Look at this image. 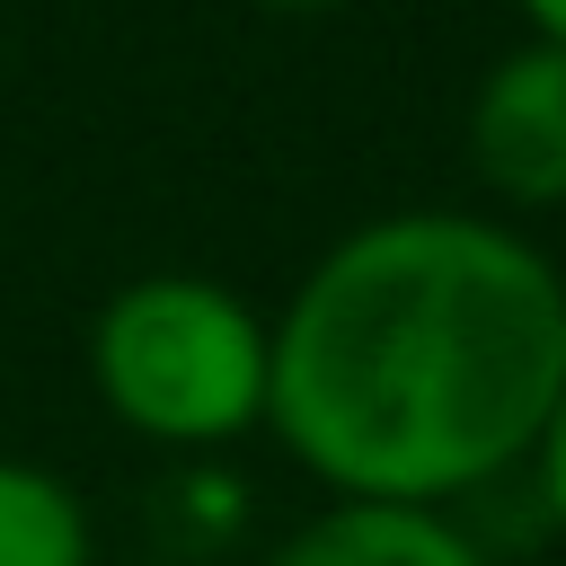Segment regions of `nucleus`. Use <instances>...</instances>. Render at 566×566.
<instances>
[{
    "label": "nucleus",
    "mask_w": 566,
    "mask_h": 566,
    "mask_svg": "<svg viewBox=\"0 0 566 566\" xmlns=\"http://www.w3.org/2000/svg\"><path fill=\"white\" fill-rule=\"evenodd\" d=\"M265 336V433L327 495L460 504L566 389V265L504 212L407 203L327 239Z\"/></svg>",
    "instance_id": "nucleus-1"
},
{
    "label": "nucleus",
    "mask_w": 566,
    "mask_h": 566,
    "mask_svg": "<svg viewBox=\"0 0 566 566\" xmlns=\"http://www.w3.org/2000/svg\"><path fill=\"white\" fill-rule=\"evenodd\" d=\"M265 310L212 274H133L88 318L97 407L159 451H230L265 433Z\"/></svg>",
    "instance_id": "nucleus-2"
},
{
    "label": "nucleus",
    "mask_w": 566,
    "mask_h": 566,
    "mask_svg": "<svg viewBox=\"0 0 566 566\" xmlns=\"http://www.w3.org/2000/svg\"><path fill=\"white\" fill-rule=\"evenodd\" d=\"M460 142L504 212H566V53L539 35L504 44L469 88Z\"/></svg>",
    "instance_id": "nucleus-3"
},
{
    "label": "nucleus",
    "mask_w": 566,
    "mask_h": 566,
    "mask_svg": "<svg viewBox=\"0 0 566 566\" xmlns=\"http://www.w3.org/2000/svg\"><path fill=\"white\" fill-rule=\"evenodd\" d=\"M256 566H495L478 531L451 504H380V495H327L301 513Z\"/></svg>",
    "instance_id": "nucleus-4"
},
{
    "label": "nucleus",
    "mask_w": 566,
    "mask_h": 566,
    "mask_svg": "<svg viewBox=\"0 0 566 566\" xmlns=\"http://www.w3.org/2000/svg\"><path fill=\"white\" fill-rule=\"evenodd\" d=\"M0 566H97L88 504L62 469L0 451Z\"/></svg>",
    "instance_id": "nucleus-5"
},
{
    "label": "nucleus",
    "mask_w": 566,
    "mask_h": 566,
    "mask_svg": "<svg viewBox=\"0 0 566 566\" xmlns=\"http://www.w3.org/2000/svg\"><path fill=\"white\" fill-rule=\"evenodd\" d=\"M531 486H539V513L566 531V389H557V407H548V424H539V442H531Z\"/></svg>",
    "instance_id": "nucleus-6"
},
{
    "label": "nucleus",
    "mask_w": 566,
    "mask_h": 566,
    "mask_svg": "<svg viewBox=\"0 0 566 566\" xmlns=\"http://www.w3.org/2000/svg\"><path fill=\"white\" fill-rule=\"evenodd\" d=\"M513 18H522L539 44H557V53H566V0H513Z\"/></svg>",
    "instance_id": "nucleus-7"
},
{
    "label": "nucleus",
    "mask_w": 566,
    "mask_h": 566,
    "mask_svg": "<svg viewBox=\"0 0 566 566\" xmlns=\"http://www.w3.org/2000/svg\"><path fill=\"white\" fill-rule=\"evenodd\" d=\"M256 9H274V18H336V9H363V0H256Z\"/></svg>",
    "instance_id": "nucleus-8"
}]
</instances>
